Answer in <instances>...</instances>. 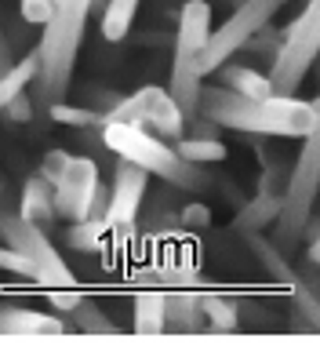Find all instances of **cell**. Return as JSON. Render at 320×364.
I'll return each instance as SVG.
<instances>
[{
  "label": "cell",
  "mask_w": 320,
  "mask_h": 364,
  "mask_svg": "<svg viewBox=\"0 0 320 364\" xmlns=\"http://www.w3.org/2000/svg\"><path fill=\"white\" fill-rule=\"evenodd\" d=\"M197 113L211 117L219 128L255 135V139H306L316 120L313 102H302L295 95L255 99V95H241L233 87H222V84L200 87Z\"/></svg>",
  "instance_id": "cell-1"
},
{
  "label": "cell",
  "mask_w": 320,
  "mask_h": 364,
  "mask_svg": "<svg viewBox=\"0 0 320 364\" xmlns=\"http://www.w3.org/2000/svg\"><path fill=\"white\" fill-rule=\"evenodd\" d=\"M95 0H55V11L44 22V37H40V73H37V99L48 109L51 102H62L70 91L73 70H77V55L84 44V26L92 15Z\"/></svg>",
  "instance_id": "cell-2"
},
{
  "label": "cell",
  "mask_w": 320,
  "mask_h": 364,
  "mask_svg": "<svg viewBox=\"0 0 320 364\" xmlns=\"http://www.w3.org/2000/svg\"><path fill=\"white\" fill-rule=\"evenodd\" d=\"M102 139H106V146L113 149L116 157L135 161L138 168H145L150 175L171 182V186H179V190L200 193V190L211 186L204 164L186 161L179 149H175V142H167V139H160L153 132H145L138 124H102Z\"/></svg>",
  "instance_id": "cell-3"
},
{
  "label": "cell",
  "mask_w": 320,
  "mask_h": 364,
  "mask_svg": "<svg viewBox=\"0 0 320 364\" xmlns=\"http://www.w3.org/2000/svg\"><path fill=\"white\" fill-rule=\"evenodd\" d=\"M313 109H316V120H313L309 135L302 139V154L284 182V208H280L277 233H273L280 252H295L302 245V230L320 197V95L313 99Z\"/></svg>",
  "instance_id": "cell-4"
},
{
  "label": "cell",
  "mask_w": 320,
  "mask_h": 364,
  "mask_svg": "<svg viewBox=\"0 0 320 364\" xmlns=\"http://www.w3.org/2000/svg\"><path fill=\"white\" fill-rule=\"evenodd\" d=\"M211 37V4L208 0H189L179 11V37H175L171 58V80L167 91L182 106L186 117L200 109V87H204V48Z\"/></svg>",
  "instance_id": "cell-5"
},
{
  "label": "cell",
  "mask_w": 320,
  "mask_h": 364,
  "mask_svg": "<svg viewBox=\"0 0 320 364\" xmlns=\"http://www.w3.org/2000/svg\"><path fill=\"white\" fill-rule=\"evenodd\" d=\"M316 55H320V0H309L302 15L284 29L280 51L270 63V80L277 95H295L309 66L316 63Z\"/></svg>",
  "instance_id": "cell-6"
},
{
  "label": "cell",
  "mask_w": 320,
  "mask_h": 364,
  "mask_svg": "<svg viewBox=\"0 0 320 364\" xmlns=\"http://www.w3.org/2000/svg\"><path fill=\"white\" fill-rule=\"evenodd\" d=\"M0 240L29 259V266H33V284H40L48 291H62V288L77 284L73 269L62 262V255H58L55 245L48 240V230L29 223L18 211H0Z\"/></svg>",
  "instance_id": "cell-7"
},
{
  "label": "cell",
  "mask_w": 320,
  "mask_h": 364,
  "mask_svg": "<svg viewBox=\"0 0 320 364\" xmlns=\"http://www.w3.org/2000/svg\"><path fill=\"white\" fill-rule=\"evenodd\" d=\"M186 120L189 117L182 113L179 102H175V95L167 87H157V84H145V87L135 91V95L116 99L106 109V124H138L145 132L167 139V142L186 135Z\"/></svg>",
  "instance_id": "cell-8"
},
{
  "label": "cell",
  "mask_w": 320,
  "mask_h": 364,
  "mask_svg": "<svg viewBox=\"0 0 320 364\" xmlns=\"http://www.w3.org/2000/svg\"><path fill=\"white\" fill-rule=\"evenodd\" d=\"M284 4H287V0H241V4L233 8V15L219 29H211L208 48H204V63H200L204 66V77L215 73L226 58L237 55L255 33H262Z\"/></svg>",
  "instance_id": "cell-9"
},
{
  "label": "cell",
  "mask_w": 320,
  "mask_h": 364,
  "mask_svg": "<svg viewBox=\"0 0 320 364\" xmlns=\"http://www.w3.org/2000/svg\"><path fill=\"white\" fill-rule=\"evenodd\" d=\"M109 208V190L99 178V164L92 157H73L62 182L55 186V211L58 223H80L99 219Z\"/></svg>",
  "instance_id": "cell-10"
},
{
  "label": "cell",
  "mask_w": 320,
  "mask_h": 364,
  "mask_svg": "<svg viewBox=\"0 0 320 364\" xmlns=\"http://www.w3.org/2000/svg\"><path fill=\"white\" fill-rule=\"evenodd\" d=\"M145 186H150V171L138 168L135 161H124L116 164V175H113V186H109V208H106V223H109V233L121 240L135 230V219H138V208H142V197H145Z\"/></svg>",
  "instance_id": "cell-11"
},
{
  "label": "cell",
  "mask_w": 320,
  "mask_h": 364,
  "mask_svg": "<svg viewBox=\"0 0 320 364\" xmlns=\"http://www.w3.org/2000/svg\"><path fill=\"white\" fill-rule=\"evenodd\" d=\"M73 324L58 314H37L22 306H0V336H66Z\"/></svg>",
  "instance_id": "cell-12"
},
{
  "label": "cell",
  "mask_w": 320,
  "mask_h": 364,
  "mask_svg": "<svg viewBox=\"0 0 320 364\" xmlns=\"http://www.w3.org/2000/svg\"><path fill=\"white\" fill-rule=\"evenodd\" d=\"M18 215H26L29 223H37L40 230H51L58 223L55 211V186L37 171L22 182V200H18Z\"/></svg>",
  "instance_id": "cell-13"
},
{
  "label": "cell",
  "mask_w": 320,
  "mask_h": 364,
  "mask_svg": "<svg viewBox=\"0 0 320 364\" xmlns=\"http://www.w3.org/2000/svg\"><path fill=\"white\" fill-rule=\"evenodd\" d=\"M280 208H284V193L277 190H258L244 211H237V219H233V230H241V233H262L266 226H273L280 219Z\"/></svg>",
  "instance_id": "cell-14"
},
{
  "label": "cell",
  "mask_w": 320,
  "mask_h": 364,
  "mask_svg": "<svg viewBox=\"0 0 320 364\" xmlns=\"http://www.w3.org/2000/svg\"><path fill=\"white\" fill-rule=\"evenodd\" d=\"M167 331H208L204 295H193L189 288L171 291L167 295Z\"/></svg>",
  "instance_id": "cell-15"
},
{
  "label": "cell",
  "mask_w": 320,
  "mask_h": 364,
  "mask_svg": "<svg viewBox=\"0 0 320 364\" xmlns=\"http://www.w3.org/2000/svg\"><path fill=\"white\" fill-rule=\"evenodd\" d=\"M215 73H219V84H222V87H233V91H241V95H255V99L277 95L270 73H258V70H251V66H237V63H229V58H226Z\"/></svg>",
  "instance_id": "cell-16"
},
{
  "label": "cell",
  "mask_w": 320,
  "mask_h": 364,
  "mask_svg": "<svg viewBox=\"0 0 320 364\" xmlns=\"http://www.w3.org/2000/svg\"><path fill=\"white\" fill-rule=\"evenodd\" d=\"M244 237H248V248L255 252L258 266L266 269V273H270L273 281H280V284L287 288L291 281L299 277V273L291 269V262H287V252H280V248H277V240H266L262 233H244Z\"/></svg>",
  "instance_id": "cell-17"
},
{
  "label": "cell",
  "mask_w": 320,
  "mask_h": 364,
  "mask_svg": "<svg viewBox=\"0 0 320 364\" xmlns=\"http://www.w3.org/2000/svg\"><path fill=\"white\" fill-rule=\"evenodd\" d=\"M135 331L138 336H160V331H167V295L164 291L135 295Z\"/></svg>",
  "instance_id": "cell-18"
},
{
  "label": "cell",
  "mask_w": 320,
  "mask_h": 364,
  "mask_svg": "<svg viewBox=\"0 0 320 364\" xmlns=\"http://www.w3.org/2000/svg\"><path fill=\"white\" fill-rule=\"evenodd\" d=\"M37 73H40V51H29L26 58L11 63V70L0 73V109H4L15 95H22V91L37 80Z\"/></svg>",
  "instance_id": "cell-19"
},
{
  "label": "cell",
  "mask_w": 320,
  "mask_h": 364,
  "mask_svg": "<svg viewBox=\"0 0 320 364\" xmlns=\"http://www.w3.org/2000/svg\"><path fill=\"white\" fill-rule=\"evenodd\" d=\"M287 291H291V302H295L291 328H295V331H320V295H313L302 277L291 281Z\"/></svg>",
  "instance_id": "cell-20"
},
{
  "label": "cell",
  "mask_w": 320,
  "mask_h": 364,
  "mask_svg": "<svg viewBox=\"0 0 320 364\" xmlns=\"http://www.w3.org/2000/svg\"><path fill=\"white\" fill-rule=\"evenodd\" d=\"M138 4H142V0H106V8H102V37L109 44L124 41L131 33V22L138 15Z\"/></svg>",
  "instance_id": "cell-21"
},
{
  "label": "cell",
  "mask_w": 320,
  "mask_h": 364,
  "mask_svg": "<svg viewBox=\"0 0 320 364\" xmlns=\"http://www.w3.org/2000/svg\"><path fill=\"white\" fill-rule=\"evenodd\" d=\"M106 233H109V223H106V215H99V219H80V223H70V230H66V240L77 248V252H102V245H106Z\"/></svg>",
  "instance_id": "cell-22"
},
{
  "label": "cell",
  "mask_w": 320,
  "mask_h": 364,
  "mask_svg": "<svg viewBox=\"0 0 320 364\" xmlns=\"http://www.w3.org/2000/svg\"><path fill=\"white\" fill-rule=\"evenodd\" d=\"M70 324H73V331H87V336H113V331H121L92 299H80L70 310Z\"/></svg>",
  "instance_id": "cell-23"
},
{
  "label": "cell",
  "mask_w": 320,
  "mask_h": 364,
  "mask_svg": "<svg viewBox=\"0 0 320 364\" xmlns=\"http://www.w3.org/2000/svg\"><path fill=\"white\" fill-rule=\"evenodd\" d=\"M204 317H208V331H219V336L241 328L237 302H229V299H222V295H204Z\"/></svg>",
  "instance_id": "cell-24"
},
{
  "label": "cell",
  "mask_w": 320,
  "mask_h": 364,
  "mask_svg": "<svg viewBox=\"0 0 320 364\" xmlns=\"http://www.w3.org/2000/svg\"><path fill=\"white\" fill-rule=\"evenodd\" d=\"M175 149L193 161V164H219L226 161V146L219 139H197V135H182V139H175Z\"/></svg>",
  "instance_id": "cell-25"
},
{
  "label": "cell",
  "mask_w": 320,
  "mask_h": 364,
  "mask_svg": "<svg viewBox=\"0 0 320 364\" xmlns=\"http://www.w3.org/2000/svg\"><path fill=\"white\" fill-rule=\"evenodd\" d=\"M48 117L55 124H66V128H102L106 124V113L87 109V106H70V102H51Z\"/></svg>",
  "instance_id": "cell-26"
},
{
  "label": "cell",
  "mask_w": 320,
  "mask_h": 364,
  "mask_svg": "<svg viewBox=\"0 0 320 364\" xmlns=\"http://www.w3.org/2000/svg\"><path fill=\"white\" fill-rule=\"evenodd\" d=\"M70 154L66 149H48L44 154V161H40V175L51 182V186H58V182H62V175H66V168H70Z\"/></svg>",
  "instance_id": "cell-27"
},
{
  "label": "cell",
  "mask_w": 320,
  "mask_h": 364,
  "mask_svg": "<svg viewBox=\"0 0 320 364\" xmlns=\"http://www.w3.org/2000/svg\"><path fill=\"white\" fill-rule=\"evenodd\" d=\"M0 269L15 273V277H29V281H33V266H29V259L22 252H15L11 245H0Z\"/></svg>",
  "instance_id": "cell-28"
},
{
  "label": "cell",
  "mask_w": 320,
  "mask_h": 364,
  "mask_svg": "<svg viewBox=\"0 0 320 364\" xmlns=\"http://www.w3.org/2000/svg\"><path fill=\"white\" fill-rule=\"evenodd\" d=\"M33 95H26V91H22V95H15L4 109H0V117H4V120H11V124H26V120H33Z\"/></svg>",
  "instance_id": "cell-29"
},
{
  "label": "cell",
  "mask_w": 320,
  "mask_h": 364,
  "mask_svg": "<svg viewBox=\"0 0 320 364\" xmlns=\"http://www.w3.org/2000/svg\"><path fill=\"white\" fill-rule=\"evenodd\" d=\"M18 11L26 22H33V26H44L55 11V0H18Z\"/></svg>",
  "instance_id": "cell-30"
},
{
  "label": "cell",
  "mask_w": 320,
  "mask_h": 364,
  "mask_svg": "<svg viewBox=\"0 0 320 364\" xmlns=\"http://www.w3.org/2000/svg\"><path fill=\"white\" fill-rule=\"evenodd\" d=\"M182 226H211V211L204 204H189L182 211Z\"/></svg>",
  "instance_id": "cell-31"
},
{
  "label": "cell",
  "mask_w": 320,
  "mask_h": 364,
  "mask_svg": "<svg viewBox=\"0 0 320 364\" xmlns=\"http://www.w3.org/2000/svg\"><path fill=\"white\" fill-rule=\"evenodd\" d=\"M4 70H11V44L4 37V26H0V73Z\"/></svg>",
  "instance_id": "cell-32"
},
{
  "label": "cell",
  "mask_w": 320,
  "mask_h": 364,
  "mask_svg": "<svg viewBox=\"0 0 320 364\" xmlns=\"http://www.w3.org/2000/svg\"><path fill=\"white\" fill-rule=\"evenodd\" d=\"M306 259H309V262H316V266H320V233H316V237H313V240H309V248H306Z\"/></svg>",
  "instance_id": "cell-33"
}]
</instances>
